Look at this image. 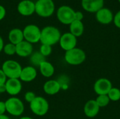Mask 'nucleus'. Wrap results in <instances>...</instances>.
I'll list each match as a JSON object with an SVG mask.
<instances>
[{
	"mask_svg": "<svg viewBox=\"0 0 120 119\" xmlns=\"http://www.w3.org/2000/svg\"><path fill=\"white\" fill-rule=\"evenodd\" d=\"M61 36L60 30L52 25H48L41 29L40 42L41 44L53 46L59 43Z\"/></svg>",
	"mask_w": 120,
	"mask_h": 119,
	"instance_id": "f257e3e1",
	"label": "nucleus"
},
{
	"mask_svg": "<svg viewBox=\"0 0 120 119\" xmlns=\"http://www.w3.org/2000/svg\"><path fill=\"white\" fill-rule=\"evenodd\" d=\"M6 111L13 116H20L25 111L22 101L17 97H11L5 101Z\"/></svg>",
	"mask_w": 120,
	"mask_h": 119,
	"instance_id": "f03ea898",
	"label": "nucleus"
},
{
	"mask_svg": "<svg viewBox=\"0 0 120 119\" xmlns=\"http://www.w3.org/2000/svg\"><path fill=\"white\" fill-rule=\"evenodd\" d=\"M22 69L20 64L13 60H7L1 65V70L7 79H19Z\"/></svg>",
	"mask_w": 120,
	"mask_h": 119,
	"instance_id": "7ed1b4c3",
	"label": "nucleus"
},
{
	"mask_svg": "<svg viewBox=\"0 0 120 119\" xmlns=\"http://www.w3.org/2000/svg\"><path fill=\"white\" fill-rule=\"evenodd\" d=\"M30 109L34 115L43 116L48 113L49 104L47 100L44 97L36 96V97L30 103Z\"/></svg>",
	"mask_w": 120,
	"mask_h": 119,
	"instance_id": "20e7f679",
	"label": "nucleus"
},
{
	"mask_svg": "<svg viewBox=\"0 0 120 119\" xmlns=\"http://www.w3.org/2000/svg\"><path fill=\"white\" fill-rule=\"evenodd\" d=\"M55 11L53 0H37L35 2V13L41 18L51 17Z\"/></svg>",
	"mask_w": 120,
	"mask_h": 119,
	"instance_id": "39448f33",
	"label": "nucleus"
},
{
	"mask_svg": "<svg viewBox=\"0 0 120 119\" xmlns=\"http://www.w3.org/2000/svg\"><path fill=\"white\" fill-rule=\"evenodd\" d=\"M64 58L68 64L71 65H79L85 61L86 53L82 49L76 47L73 49L65 51Z\"/></svg>",
	"mask_w": 120,
	"mask_h": 119,
	"instance_id": "423d86ee",
	"label": "nucleus"
},
{
	"mask_svg": "<svg viewBox=\"0 0 120 119\" xmlns=\"http://www.w3.org/2000/svg\"><path fill=\"white\" fill-rule=\"evenodd\" d=\"M75 11L69 6H60L56 11V16L60 22L63 25H70L75 19Z\"/></svg>",
	"mask_w": 120,
	"mask_h": 119,
	"instance_id": "0eeeda50",
	"label": "nucleus"
},
{
	"mask_svg": "<svg viewBox=\"0 0 120 119\" xmlns=\"http://www.w3.org/2000/svg\"><path fill=\"white\" fill-rule=\"evenodd\" d=\"M24 40L33 44L40 41L41 29L36 25L30 24L26 25L22 29Z\"/></svg>",
	"mask_w": 120,
	"mask_h": 119,
	"instance_id": "6e6552de",
	"label": "nucleus"
},
{
	"mask_svg": "<svg viewBox=\"0 0 120 119\" xmlns=\"http://www.w3.org/2000/svg\"><path fill=\"white\" fill-rule=\"evenodd\" d=\"M77 43V37L72 34L70 32H66L63 34H61L59 44L61 48L65 51H68L76 48Z\"/></svg>",
	"mask_w": 120,
	"mask_h": 119,
	"instance_id": "1a4fd4ad",
	"label": "nucleus"
},
{
	"mask_svg": "<svg viewBox=\"0 0 120 119\" xmlns=\"http://www.w3.org/2000/svg\"><path fill=\"white\" fill-rule=\"evenodd\" d=\"M6 92L11 97H15L22 90V81L19 79H8L5 83Z\"/></svg>",
	"mask_w": 120,
	"mask_h": 119,
	"instance_id": "9d476101",
	"label": "nucleus"
},
{
	"mask_svg": "<svg viewBox=\"0 0 120 119\" xmlns=\"http://www.w3.org/2000/svg\"><path fill=\"white\" fill-rule=\"evenodd\" d=\"M17 11L22 16H30L35 13V2L32 0H22L17 6Z\"/></svg>",
	"mask_w": 120,
	"mask_h": 119,
	"instance_id": "9b49d317",
	"label": "nucleus"
},
{
	"mask_svg": "<svg viewBox=\"0 0 120 119\" xmlns=\"http://www.w3.org/2000/svg\"><path fill=\"white\" fill-rule=\"evenodd\" d=\"M112 88V83L109 79L105 78H101L97 80L94 86V91L98 95H108Z\"/></svg>",
	"mask_w": 120,
	"mask_h": 119,
	"instance_id": "f8f14e48",
	"label": "nucleus"
},
{
	"mask_svg": "<svg viewBox=\"0 0 120 119\" xmlns=\"http://www.w3.org/2000/svg\"><path fill=\"white\" fill-rule=\"evenodd\" d=\"M96 19L101 24L108 25L113 21L114 15L110 9L103 7L96 13Z\"/></svg>",
	"mask_w": 120,
	"mask_h": 119,
	"instance_id": "ddd939ff",
	"label": "nucleus"
},
{
	"mask_svg": "<svg viewBox=\"0 0 120 119\" xmlns=\"http://www.w3.org/2000/svg\"><path fill=\"white\" fill-rule=\"evenodd\" d=\"M33 52L32 44L25 40H23L18 44L15 45V54L19 57H30Z\"/></svg>",
	"mask_w": 120,
	"mask_h": 119,
	"instance_id": "4468645a",
	"label": "nucleus"
},
{
	"mask_svg": "<svg viewBox=\"0 0 120 119\" xmlns=\"http://www.w3.org/2000/svg\"><path fill=\"white\" fill-rule=\"evenodd\" d=\"M83 9L89 13H96L104 7V0H82Z\"/></svg>",
	"mask_w": 120,
	"mask_h": 119,
	"instance_id": "2eb2a0df",
	"label": "nucleus"
},
{
	"mask_svg": "<svg viewBox=\"0 0 120 119\" xmlns=\"http://www.w3.org/2000/svg\"><path fill=\"white\" fill-rule=\"evenodd\" d=\"M37 76V71L33 66H26L22 67L19 79L22 82H31L34 81Z\"/></svg>",
	"mask_w": 120,
	"mask_h": 119,
	"instance_id": "dca6fc26",
	"label": "nucleus"
},
{
	"mask_svg": "<svg viewBox=\"0 0 120 119\" xmlns=\"http://www.w3.org/2000/svg\"><path fill=\"white\" fill-rule=\"evenodd\" d=\"M61 89L60 83L58 81L51 79L46 81L43 86L44 92L49 95H54L59 93Z\"/></svg>",
	"mask_w": 120,
	"mask_h": 119,
	"instance_id": "f3484780",
	"label": "nucleus"
},
{
	"mask_svg": "<svg viewBox=\"0 0 120 119\" xmlns=\"http://www.w3.org/2000/svg\"><path fill=\"white\" fill-rule=\"evenodd\" d=\"M100 111V107L96 103V100H90L84 105V114L89 118L95 117Z\"/></svg>",
	"mask_w": 120,
	"mask_h": 119,
	"instance_id": "a211bd4d",
	"label": "nucleus"
},
{
	"mask_svg": "<svg viewBox=\"0 0 120 119\" xmlns=\"http://www.w3.org/2000/svg\"><path fill=\"white\" fill-rule=\"evenodd\" d=\"M8 38L10 43L14 45L18 44L24 40L22 29L20 28H13L11 29L8 32Z\"/></svg>",
	"mask_w": 120,
	"mask_h": 119,
	"instance_id": "6ab92c4d",
	"label": "nucleus"
},
{
	"mask_svg": "<svg viewBox=\"0 0 120 119\" xmlns=\"http://www.w3.org/2000/svg\"><path fill=\"white\" fill-rule=\"evenodd\" d=\"M39 72L45 78H50L54 74L55 68L53 65L47 60L44 61L39 65Z\"/></svg>",
	"mask_w": 120,
	"mask_h": 119,
	"instance_id": "aec40b11",
	"label": "nucleus"
},
{
	"mask_svg": "<svg viewBox=\"0 0 120 119\" xmlns=\"http://www.w3.org/2000/svg\"><path fill=\"white\" fill-rule=\"evenodd\" d=\"M84 31V26L82 21L75 20L70 25V32L76 37L82 36Z\"/></svg>",
	"mask_w": 120,
	"mask_h": 119,
	"instance_id": "412c9836",
	"label": "nucleus"
},
{
	"mask_svg": "<svg viewBox=\"0 0 120 119\" xmlns=\"http://www.w3.org/2000/svg\"><path fill=\"white\" fill-rule=\"evenodd\" d=\"M46 60V58L44 57L39 51H35L33 52L32 54L30 56V61L32 66L33 67H39V65Z\"/></svg>",
	"mask_w": 120,
	"mask_h": 119,
	"instance_id": "4be33fe9",
	"label": "nucleus"
},
{
	"mask_svg": "<svg viewBox=\"0 0 120 119\" xmlns=\"http://www.w3.org/2000/svg\"><path fill=\"white\" fill-rule=\"evenodd\" d=\"M108 96L110 100L116 102L120 100V90L117 88H112L109 93H108Z\"/></svg>",
	"mask_w": 120,
	"mask_h": 119,
	"instance_id": "5701e85b",
	"label": "nucleus"
},
{
	"mask_svg": "<svg viewBox=\"0 0 120 119\" xmlns=\"http://www.w3.org/2000/svg\"><path fill=\"white\" fill-rule=\"evenodd\" d=\"M110 99L108 95H98L96 100V103L99 106V107H105L110 103Z\"/></svg>",
	"mask_w": 120,
	"mask_h": 119,
	"instance_id": "b1692460",
	"label": "nucleus"
},
{
	"mask_svg": "<svg viewBox=\"0 0 120 119\" xmlns=\"http://www.w3.org/2000/svg\"><path fill=\"white\" fill-rule=\"evenodd\" d=\"M3 51L7 55H10V56L13 55L15 54V45L10 42L8 43H6L4 46Z\"/></svg>",
	"mask_w": 120,
	"mask_h": 119,
	"instance_id": "393cba45",
	"label": "nucleus"
},
{
	"mask_svg": "<svg viewBox=\"0 0 120 119\" xmlns=\"http://www.w3.org/2000/svg\"><path fill=\"white\" fill-rule=\"evenodd\" d=\"M39 51L44 57H48L52 53V46L46 44H41Z\"/></svg>",
	"mask_w": 120,
	"mask_h": 119,
	"instance_id": "a878e982",
	"label": "nucleus"
},
{
	"mask_svg": "<svg viewBox=\"0 0 120 119\" xmlns=\"http://www.w3.org/2000/svg\"><path fill=\"white\" fill-rule=\"evenodd\" d=\"M36 96L37 95H35V93L34 92H32V91H27V92L25 93V94L24 95V99H25V100L27 102H28L30 104L36 97Z\"/></svg>",
	"mask_w": 120,
	"mask_h": 119,
	"instance_id": "bb28decb",
	"label": "nucleus"
},
{
	"mask_svg": "<svg viewBox=\"0 0 120 119\" xmlns=\"http://www.w3.org/2000/svg\"><path fill=\"white\" fill-rule=\"evenodd\" d=\"M113 22L115 25V26L120 29V11H119L114 16Z\"/></svg>",
	"mask_w": 120,
	"mask_h": 119,
	"instance_id": "cd10ccee",
	"label": "nucleus"
},
{
	"mask_svg": "<svg viewBox=\"0 0 120 119\" xmlns=\"http://www.w3.org/2000/svg\"><path fill=\"white\" fill-rule=\"evenodd\" d=\"M7 79H7L6 76L5 75L4 72L1 70V69H0V86L5 85Z\"/></svg>",
	"mask_w": 120,
	"mask_h": 119,
	"instance_id": "c85d7f7f",
	"label": "nucleus"
},
{
	"mask_svg": "<svg viewBox=\"0 0 120 119\" xmlns=\"http://www.w3.org/2000/svg\"><path fill=\"white\" fill-rule=\"evenodd\" d=\"M6 15V10L5 7L2 5H0V21L2 20Z\"/></svg>",
	"mask_w": 120,
	"mask_h": 119,
	"instance_id": "c756f323",
	"label": "nucleus"
},
{
	"mask_svg": "<svg viewBox=\"0 0 120 119\" xmlns=\"http://www.w3.org/2000/svg\"><path fill=\"white\" fill-rule=\"evenodd\" d=\"M6 112V105L5 102L0 101V115H4Z\"/></svg>",
	"mask_w": 120,
	"mask_h": 119,
	"instance_id": "7c9ffc66",
	"label": "nucleus"
},
{
	"mask_svg": "<svg viewBox=\"0 0 120 119\" xmlns=\"http://www.w3.org/2000/svg\"><path fill=\"white\" fill-rule=\"evenodd\" d=\"M84 18V15L81 11H75V19L76 20H79L82 21Z\"/></svg>",
	"mask_w": 120,
	"mask_h": 119,
	"instance_id": "2f4dec72",
	"label": "nucleus"
},
{
	"mask_svg": "<svg viewBox=\"0 0 120 119\" xmlns=\"http://www.w3.org/2000/svg\"><path fill=\"white\" fill-rule=\"evenodd\" d=\"M4 39L3 38L0 36V53L1 51H3V48H4Z\"/></svg>",
	"mask_w": 120,
	"mask_h": 119,
	"instance_id": "473e14b6",
	"label": "nucleus"
},
{
	"mask_svg": "<svg viewBox=\"0 0 120 119\" xmlns=\"http://www.w3.org/2000/svg\"><path fill=\"white\" fill-rule=\"evenodd\" d=\"M0 119H11L8 116H6V114L4 115H0Z\"/></svg>",
	"mask_w": 120,
	"mask_h": 119,
	"instance_id": "72a5a7b5",
	"label": "nucleus"
},
{
	"mask_svg": "<svg viewBox=\"0 0 120 119\" xmlns=\"http://www.w3.org/2000/svg\"><path fill=\"white\" fill-rule=\"evenodd\" d=\"M19 119H32V117H30V116H22V117H20Z\"/></svg>",
	"mask_w": 120,
	"mask_h": 119,
	"instance_id": "f704fd0d",
	"label": "nucleus"
},
{
	"mask_svg": "<svg viewBox=\"0 0 120 119\" xmlns=\"http://www.w3.org/2000/svg\"><path fill=\"white\" fill-rule=\"evenodd\" d=\"M119 1V2H120V0H118Z\"/></svg>",
	"mask_w": 120,
	"mask_h": 119,
	"instance_id": "c9c22d12",
	"label": "nucleus"
},
{
	"mask_svg": "<svg viewBox=\"0 0 120 119\" xmlns=\"http://www.w3.org/2000/svg\"><path fill=\"white\" fill-rule=\"evenodd\" d=\"M0 94H1V92H0Z\"/></svg>",
	"mask_w": 120,
	"mask_h": 119,
	"instance_id": "e433bc0d",
	"label": "nucleus"
}]
</instances>
